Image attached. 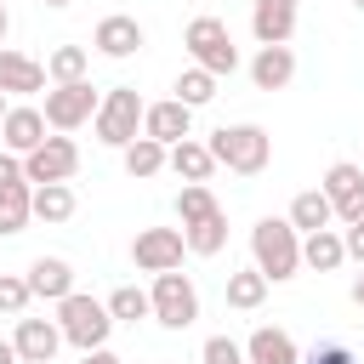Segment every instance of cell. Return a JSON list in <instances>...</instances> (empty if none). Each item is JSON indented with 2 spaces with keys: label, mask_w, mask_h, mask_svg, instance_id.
<instances>
[{
  "label": "cell",
  "mask_w": 364,
  "mask_h": 364,
  "mask_svg": "<svg viewBox=\"0 0 364 364\" xmlns=\"http://www.w3.org/2000/svg\"><path fill=\"white\" fill-rule=\"evenodd\" d=\"M250 256L267 273V284H284L301 273V233L290 228V216H262L250 228Z\"/></svg>",
  "instance_id": "6da1fadb"
},
{
  "label": "cell",
  "mask_w": 364,
  "mask_h": 364,
  "mask_svg": "<svg viewBox=\"0 0 364 364\" xmlns=\"http://www.w3.org/2000/svg\"><path fill=\"white\" fill-rule=\"evenodd\" d=\"M210 154H216V165H228V171H239V176H262L267 171V159H273V136L262 131V125H222L216 136H210Z\"/></svg>",
  "instance_id": "7a4b0ae2"
},
{
  "label": "cell",
  "mask_w": 364,
  "mask_h": 364,
  "mask_svg": "<svg viewBox=\"0 0 364 364\" xmlns=\"http://www.w3.org/2000/svg\"><path fill=\"white\" fill-rule=\"evenodd\" d=\"M182 46H188V57H193V68H205V74H233L239 68V46H233V34H228V23L222 17H193L188 28H182Z\"/></svg>",
  "instance_id": "3957f363"
},
{
  "label": "cell",
  "mask_w": 364,
  "mask_h": 364,
  "mask_svg": "<svg viewBox=\"0 0 364 364\" xmlns=\"http://www.w3.org/2000/svg\"><path fill=\"white\" fill-rule=\"evenodd\" d=\"M142 114H148V102L136 97V85H114V91H102V108H97V142H108V148H131L136 136H142Z\"/></svg>",
  "instance_id": "277c9868"
},
{
  "label": "cell",
  "mask_w": 364,
  "mask_h": 364,
  "mask_svg": "<svg viewBox=\"0 0 364 364\" xmlns=\"http://www.w3.org/2000/svg\"><path fill=\"white\" fill-rule=\"evenodd\" d=\"M57 330H63V341H74L80 353H97V347L108 341V330H114V313H108V301L74 290V296L57 301Z\"/></svg>",
  "instance_id": "5b68a950"
},
{
  "label": "cell",
  "mask_w": 364,
  "mask_h": 364,
  "mask_svg": "<svg viewBox=\"0 0 364 364\" xmlns=\"http://www.w3.org/2000/svg\"><path fill=\"white\" fill-rule=\"evenodd\" d=\"M148 301H154V318H159L165 330H188V324L199 318V290H193V279H188L182 267H176V273H154Z\"/></svg>",
  "instance_id": "8992f818"
},
{
  "label": "cell",
  "mask_w": 364,
  "mask_h": 364,
  "mask_svg": "<svg viewBox=\"0 0 364 364\" xmlns=\"http://www.w3.org/2000/svg\"><path fill=\"white\" fill-rule=\"evenodd\" d=\"M97 108H102V97L91 91V80H80V85H51L40 114L51 131H80L85 119H97Z\"/></svg>",
  "instance_id": "52a82bcc"
},
{
  "label": "cell",
  "mask_w": 364,
  "mask_h": 364,
  "mask_svg": "<svg viewBox=\"0 0 364 364\" xmlns=\"http://www.w3.org/2000/svg\"><path fill=\"white\" fill-rule=\"evenodd\" d=\"M74 171H80V148H74V136H46L34 154H23V176H28V188L68 182Z\"/></svg>",
  "instance_id": "ba28073f"
},
{
  "label": "cell",
  "mask_w": 364,
  "mask_h": 364,
  "mask_svg": "<svg viewBox=\"0 0 364 364\" xmlns=\"http://www.w3.org/2000/svg\"><path fill=\"white\" fill-rule=\"evenodd\" d=\"M182 250H188L182 228H142V233L131 239V262H136L142 273H176V267H182Z\"/></svg>",
  "instance_id": "9c48e42d"
},
{
  "label": "cell",
  "mask_w": 364,
  "mask_h": 364,
  "mask_svg": "<svg viewBox=\"0 0 364 364\" xmlns=\"http://www.w3.org/2000/svg\"><path fill=\"white\" fill-rule=\"evenodd\" d=\"M324 193H330V205H336L341 222H364V171L353 159H336L324 171Z\"/></svg>",
  "instance_id": "30bf717a"
},
{
  "label": "cell",
  "mask_w": 364,
  "mask_h": 364,
  "mask_svg": "<svg viewBox=\"0 0 364 364\" xmlns=\"http://www.w3.org/2000/svg\"><path fill=\"white\" fill-rule=\"evenodd\" d=\"M188 131H193V108H188V102H176V97L148 102V114H142V136L176 148V142H188Z\"/></svg>",
  "instance_id": "8fae6325"
},
{
  "label": "cell",
  "mask_w": 364,
  "mask_h": 364,
  "mask_svg": "<svg viewBox=\"0 0 364 364\" xmlns=\"http://www.w3.org/2000/svg\"><path fill=\"white\" fill-rule=\"evenodd\" d=\"M11 347H17L23 364H51L57 347H63V330H57V318H17Z\"/></svg>",
  "instance_id": "7c38bea8"
},
{
  "label": "cell",
  "mask_w": 364,
  "mask_h": 364,
  "mask_svg": "<svg viewBox=\"0 0 364 364\" xmlns=\"http://www.w3.org/2000/svg\"><path fill=\"white\" fill-rule=\"evenodd\" d=\"M250 34L262 46H290V34H296V0H250Z\"/></svg>",
  "instance_id": "4fadbf2b"
},
{
  "label": "cell",
  "mask_w": 364,
  "mask_h": 364,
  "mask_svg": "<svg viewBox=\"0 0 364 364\" xmlns=\"http://www.w3.org/2000/svg\"><path fill=\"white\" fill-rule=\"evenodd\" d=\"M142 40H148V34H142V23H136V17H125V11L102 17V23H97V34H91V46H97L102 57H114V63H119V57H136V51H142Z\"/></svg>",
  "instance_id": "5bb4252c"
},
{
  "label": "cell",
  "mask_w": 364,
  "mask_h": 364,
  "mask_svg": "<svg viewBox=\"0 0 364 364\" xmlns=\"http://www.w3.org/2000/svg\"><path fill=\"white\" fill-rule=\"evenodd\" d=\"M46 63H34V57H23V51H11V46H0V91L6 97H28V91H46Z\"/></svg>",
  "instance_id": "9a60e30c"
},
{
  "label": "cell",
  "mask_w": 364,
  "mask_h": 364,
  "mask_svg": "<svg viewBox=\"0 0 364 364\" xmlns=\"http://www.w3.org/2000/svg\"><path fill=\"white\" fill-rule=\"evenodd\" d=\"M250 80H256V91H284L296 80V51L290 46H262L250 57Z\"/></svg>",
  "instance_id": "2e32d148"
},
{
  "label": "cell",
  "mask_w": 364,
  "mask_h": 364,
  "mask_svg": "<svg viewBox=\"0 0 364 364\" xmlns=\"http://www.w3.org/2000/svg\"><path fill=\"white\" fill-rule=\"evenodd\" d=\"M0 142H6V154H34L40 142H46V114L40 108H11L6 114V125H0Z\"/></svg>",
  "instance_id": "e0dca14e"
},
{
  "label": "cell",
  "mask_w": 364,
  "mask_h": 364,
  "mask_svg": "<svg viewBox=\"0 0 364 364\" xmlns=\"http://www.w3.org/2000/svg\"><path fill=\"white\" fill-rule=\"evenodd\" d=\"M28 290L46 296V301H63V296H74V267L63 256H34L28 262Z\"/></svg>",
  "instance_id": "ac0fdd59"
},
{
  "label": "cell",
  "mask_w": 364,
  "mask_h": 364,
  "mask_svg": "<svg viewBox=\"0 0 364 364\" xmlns=\"http://www.w3.org/2000/svg\"><path fill=\"white\" fill-rule=\"evenodd\" d=\"M245 358H250V364H301L296 341H290L284 330H273V324L250 330V341H245Z\"/></svg>",
  "instance_id": "d6986e66"
},
{
  "label": "cell",
  "mask_w": 364,
  "mask_h": 364,
  "mask_svg": "<svg viewBox=\"0 0 364 364\" xmlns=\"http://www.w3.org/2000/svg\"><path fill=\"white\" fill-rule=\"evenodd\" d=\"M330 222H336V205H330L324 188H307V193L290 199V228H296V233H318V228H330Z\"/></svg>",
  "instance_id": "ffe728a7"
},
{
  "label": "cell",
  "mask_w": 364,
  "mask_h": 364,
  "mask_svg": "<svg viewBox=\"0 0 364 364\" xmlns=\"http://www.w3.org/2000/svg\"><path fill=\"white\" fill-rule=\"evenodd\" d=\"M341 262H347V245H341V233L318 228V233H307V239H301V267H313V273H336Z\"/></svg>",
  "instance_id": "44dd1931"
},
{
  "label": "cell",
  "mask_w": 364,
  "mask_h": 364,
  "mask_svg": "<svg viewBox=\"0 0 364 364\" xmlns=\"http://www.w3.org/2000/svg\"><path fill=\"white\" fill-rule=\"evenodd\" d=\"M171 171L182 176V182H210V171H216V154H210V142H176L171 148Z\"/></svg>",
  "instance_id": "7402d4cb"
},
{
  "label": "cell",
  "mask_w": 364,
  "mask_h": 364,
  "mask_svg": "<svg viewBox=\"0 0 364 364\" xmlns=\"http://www.w3.org/2000/svg\"><path fill=\"white\" fill-rule=\"evenodd\" d=\"M182 239H188V256H216V250L228 245V210H210V216L188 222Z\"/></svg>",
  "instance_id": "603a6c76"
},
{
  "label": "cell",
  "mask_w": 364,
  "mask_h": 364,
  "mask_svg": "<svg viewBox=\"0 0 364 364\" xmlns=\"http://www.w3.org/2000/svg\"><path fill=\"white\" fill-rule=\"evenodd\" d=\"M262 301H267V273H262V267L228 273V307H233V313H256Z\"/></svg>",
  "instance_id": "cb8c5ba5"
},
{
  "label": "cell",
  "mask_w": 364,
  "mask_h": 364,
  "mask_svg": "<svg viewBox=\"0 0 364 364\" xmlns=\"http://www.w3.org/2000/svg\"><path fill=\"white\" fill-rule=\"evenodd\" d=\"M34 222V188L17 182V188H0V233H23Z\"/></svg>",
  "instance_id": "d4e9b609"
},
{
  "label": "cell",
  "mask_w": 364,
  "mask_h": 364,
  "mask_svg": "<svg viewBox=\"0 0 364 364\" xmlns=\"http://www.w3.org/2000/svg\"><path fill=\"white\" fill-rule=\"evenodd\" d=\"M165 165H171V148L154 142V136H136V142L125 148V171H131V176H159Z\"/></svg>",
  "instance_id": "484cf974"
},
{
  "label": "cell",
  "mask_w": 364,
  "mask_h": 364,
  "mask_svg": "<svg viewBox=\"0 0 364 364\" xmlns=\"http://www.w3.org/2000/svg\"><path fill=\"white\" fill-rule=\"evenodd\" d=\"M85 68H91L85 46H57V51L46 57V74H51L57 85H80V80H85Z\"/></svg>",
  "instance_id": "4316f807"
},
{
  "label": "cell",
  "mask_w": 364,
  "mask_h": 364,
  "mask_svg": "<svg viewBox=\"0 0 364 364\" xmlns=\"http://www.w3.org/2000/svg\"><path fill=\"white\" fill-rule=\"evenodd\" d=\"M34 216H40V222H68V216H74V188H68V182L34 188Z\"/></svg>",
  "instance_id": "83f0119b"
},
{
  "label": "cell",
  "mask_w": 364,
  "mask_h": 364,
  "mask_svg": "<svg viewBox=\"0 0 364 364\" xmlns=\"http://www.w3.org/2000/svg\"><path fill=\"white\" fill-rule=\"evenodd\" d=\"M108 313H114V324H136V318H154V301H148V290L119 284V290L108 296Z\"/></svg>",
  "instance_id": "f1b7e54d"
},
{
  "label": "cell",
  "mask_w": 364,
  "mask_h": 364,
  "mask_svg": "<svg viewBox=\"0 0 364 364\" xmlns=\"http://www.w3.org/2000/svg\"><path fill=\"white\" fill-rule=\"evenodd\" d=\"M210 210H222V205H216V193H210L205 182H188V188L176 193V216H182V228L199 222V216H210Z\"/></svg>",
  "instance_id": "f546056e"
},
{
  "label": "cell",
  "mask_w": 364,
  "mask_h": 364,
  "mask_svg": "<svg viewBox=\"0 0 364 364\" xmlns=\"http://www.w3.org/2000/svg\"><path fill=\"white\" fill-rule=\"evenodd\" d=\"M216 97V74H205V68H188L182 80H176V102H188V108H205Z\"/></svg>",
  "instance_id": "4dcf8cb0"
},
{
  "label": "cell",
  "mask_w": 364,
  "mask_h": 364,
  "mask_svg": "<svg viewBox=\"0 0 364 364\" xmlns=\"http://www.w3.org/2000/svg\"><path fill=\"white\" fill-rule=\"evenodd\" d=\"M34 301V290H28V279H17V273H0V313H11V318H23V307Z\"/></svg>",
  "instance_id": "1f68e13d"
},
{
  "label": "cell",
  "mask_w": 364,
  "mask_h": 364,
  "mask_svg": "<svg viewBox=\"0 0 364 364\" xmlns=\"http://www.w3.org/2000/svg\"><path fill=\"white\" fill-rule=\"evenodd\" d=\"M205 364H250V358H245V347L233 336H210L205 341Z\"/></svg>",
  "instance_id": "d6a6232c"
},
{
  "label": "cell",
  "mask_w": 364,
  "mask_h": 364,
  "mask_svg": "<svg viewBox=\"0 0 364 364\" xmlns=\"http://www.w3.org/2000/svg\"><path fill=\"white\" fill-rule=\"evenodd\" d=\"M301 364H353V347H347V341H324V347H313Z\"/></svg>",
  "instance_id": "836d02e7"
},
{
  "label": "cell",
  "mask_w": 364,
  "mask_h": 364,
  "mask_svg": "<svg viewBox=\"0 0 364 364\" xmlns=\"http://www.w3.org/2000/svg\"><path fill=\"white\" fill-rule=\"evenodd\" d=\"M17 182H28L23 176V159L17 154H0V188H17Z\"/></svg>",
  "instance_id": "e575fe53"
},
{
  "label": "cell",
  "mask_w": 364,
  "mask_h": 364,
  "mask_svg": "<svg viewBox=\"0 0 364 364\" xmlns=\"http://www.w3.org/2000/svg\"><path fill=\"white\" fill-rule=\"evenodd\" d=\"M341 245H347V256H353V262H364V222H347Z\"/></svg>",
  "instance_id": "d590c367"
},
{
  "label": "cell",
  "mask_w": 364,
  "mask_h": 364,
  "mask_svg": "<svg viewBox=\"0 0 364 364\" xmlns=\"http://www.w3.org/2000/svg\"><path fill=\"white\" fill-rule=\"evenodd\" d=\"M85 364H119V358H114L108 347H97V353H85Z\"/></svg>",
  "instance_id": "8d00e7d4"
},
{
  "label": "cell",
  "mask_w": 364,
  "mask_h": 364,
  "mask_svg": "<svg viewBox=\"0 0 364 364\" xmlns=\"http://www.w3.org/2000/svg\"><path fill=\"white\" fill-rule=\"evenodd\" d=\"M347 296H353V307H364V273L353 279V290H347Z\"/></svg>",
  "instance_id": "74e56055"
},
{
  "label": "cell",
  "mask_w": 364,
  "mask_h": 364,
  "mask_svg": "<svg viewBox=\"0 0 364 364\" xmlns=\"http://www.w3.org/2000/svg\"><path fill=\"white\" fill-rule=\"evenodd\" d=\"M0 364H23V358H17V347H11V341H0Z\"/></svg>",
  "instance_id": "f35d334b"
},
{
  "label": "cell",
  "mask_w": 364,
  "mask_h": 364,
  "mask_svg": "<svg viewBox=\"0 0 364 364\" xmlns=\"http://www.w3.org/2000/svg\"><path fill=\"white\" fill-rule=\"evenodd\" d=\"M6 28H11V17H6V6H0V46H6Z\"/></svg>",
  "instance_id": "ab89813d"
},
{
  "label": "cell",
  "mask_w": 364,
  "mask_h": 364,
  "mask_svg": "<svg viewBox=\"0 0 364 364\" xmlns=\"http://www.w3.org/2000/svg\"><path fill=\"white\" fill-rule=\"evenodd\" d=\"M6 114H11V108H6V91H0V125H6Z\"/></svg>",
  "instance_id": "60d3db41"
},
{
  "label": "cell",
  "mask_w": 364,
  "mask_h": 364,
  "mask_svg": "<svg viewBox=\"0 0 364 364\" xmlns=\"http://www.w3.org/2000/svg\"><path fill=\"white\" fill-rule=\"evenodd\" d=\"M46 6H68V0H46Z\"/></svg>",
  "instance_id": "b9f144b4"
},
{
  "label": "cell",
  "mask_w": 364,
  "mask_h": 364,
  "mask_svg": "<svg viewBox=\"0 0 364 364\" xmlns=\"http://www.w3.org/2000/svg\"><path fill=\"white\" fill-rule=\"evenodd\" d=\"M353 6H358V11H364V0H353Z\"/></svg>",
  "instance_id": "7bdbcfd3"
},
{
  "label": "cell",
  "mask_w": 364,
  "mask_h": 364,
  "mask_svg": "<svg viewBox=\"0 0 364 364\" xmlns=\"http://www.w3.org/2000/svg\"><path fill=\"white\" fill-rule=\"evenodd\" d=\"M0 6H6V0H0Z\"/></svg>",
  "instance_id": "ee69618b"
}]
</instances>
